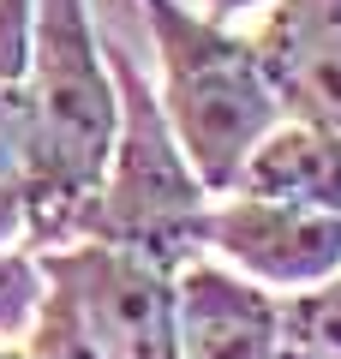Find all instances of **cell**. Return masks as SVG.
<instances>
[{
    "instance_id": "52a82bcc",
    "label": "cell",
    "mask_w": 341,
    "mask_h": 359,
    "mask_svg": "<svg viewBox=\"0 0 341 359\" xmlns=\"http://www.w3.org/2000/svg\"><path fill=\"white\" fill-rule=\"evenodd\" d=\"M180 359H276V306L258 287L210 264H192L174 287Z\"/></svg>"
},
{
    "instance_id": "8fae6325",
    "label": "cell",
    "mask_w": 341,
    "mask_h": 359,
    "mask_svg": "<svg viewBox=\"0 0 341 359\" xmlns=\"http://www.w3.org/2000/svg\"><path fill=\"white\" fill-rule=\"evenodd\" d=\"M30 359H102L96 347H90L84 323L72 318V306H66L60 294H48V306H42V318H36V341H30Z\"/></svg>"
},
{
    "instance_id": "4fadbf2b",
    "label": "cell",
    "mask_w": 341,
    "mask_h": 359,
    "mask_svg": "<svg viewBox=\"0 0 341 359\" xmlns=\"http://www.w3.org/2000/svg\"><path fill=\"white\" fill-rule=\"evenodd\" d=\"M215 13H240V6H258V0H210Z\"/></svg>"
},
{
    "instance_id": "5bb4252c",
    "label": "cell",
    "mask_w": 341,
    "mask_h": 359,
    "mask_svg": "<svg viewBox=\"0 0 341 359\" xmlns=\"http://www.w3.org/2000/svg\"><path fill=\"white\" fill-rule=\"evenodd\" d=\"M0 359H30V353H0Z\"/></svg>"
},
{
    "instance_id": "3957f363",
    "label": "cell",
    "mask_w": 341,
    "mask_h": 359,
    "mask_svg": "<svg viewBox=\"0 0 341 359\" xmlns=\"http://www.w3.org/2000/svg\"><path fill=\"white\" fill-rule=\"evenodd\" d=\"M108 60L120 72L126 126L114 132V180L96 186V198L78 216V233L102 245H126V252L168 269L203 240L210 210L198 204V180L186 174L180 144L168 138V120L156 114V96L144 90V78L120 54H108Z\"/></svg>"
},
{
    "instance_id": "7c38bea8",
    "label": "cell",
    "mask_w": 341,
    "mask_h": 359,
    "mask_svg": "<svg viewBox=\"0 0 341 359\" xmlns=\"http://www.w3.org/2000/svg\"><path fill=\"white\" fill-rule=\"evenodd\" d=\"M30 306H36V276H30V264L0 257V330L30 318Z\"/></svg>"
},
{
    "instance_id": "30bf717a",
    "label": "cell",
    "mask_w": 341,
    "mask_h": 359,
    "mask_svg": "<svg viewBox=\"0 0 341 359\" xmlns=\"http://www.w3.org/2000/svg\"><path fill=\"white\" fill-rule=\"evenodd\" d=\"M276 359H341V276L276 311Z\"/></svg>"
},
{
    "instance_id": "5b68a950",
    "label": "cell",
    "mask_w": 341,
    "mask_h": 359,
    "mask_svg": "<svg viewBox=\"0 0 341 359\" xmlns=\"http://www.w3.org/2000/svg\"><path fill=\"white\" fill-rule=\"evenodd\" d=\"M203 233L222 245L234 264H246L264 282H329L341 269V216L305 204H281V198H252L240 192L227 210L203 216Z\"/></svg>"
},
{
    "instance_id": "7a4b0ae2",
    "label": "cell",
    "mask_w": 341,
    "mask_h": 359,
    "mask_svg": "<svg viewBox=\"0 0 341 359\" xmlns=\"http://www.w3.org/2000/svg\"><path fill=\"white\" fill-rule=\"evenodd\" d=\"M156 48L168 66V126L203 186H234L252 144L281 120V96L269 84L258 42L192 18L174 0H144Z\"/></svg>"
},
{
    "instance_id": "277c9868",
    "label": "cell",
    "mask_w": 341,
    "mask_h": 359,
    "mask_svg": "<svg viewBox=\"0 0 341 359\" xmlns=\"http://www.w3.org/2000/svg\"><path fill=\"white\" fill-rule=\"evenodd\" d=\"M48 276L102 359H180L174 287H168L162 264L96 240L78 252H60Z\"/></svg>"
},
{
    "instance_id": "9c48e42d",
    "label": "cell",
    "mask_w": 341,
    "mask_h": 359,
    "mask_svg": "<svg viewBox=\"0 0 341 359\" xmlns=\"http://www.w3.org/2000/svg\"><path fill=\"white\" fill-rule=\"evenodd\" d=\"M30 0H0V245L25 222L30 180Z\"/></svg>"
},
{
    "instance_id": "6da1fadb",
    "label": "cell",
    "mask_w": 341,
    "mask_h": 359,
    "mask_svg": "<svg viewBox=\"0 0 341 359\" xmlns=\"http://www.w3.org/2000/svg\"><path fill=\"white\" fill-rule=\"evenodd\" d=\"M30 180L25 222L42 240L78 233V216L108 180L120 96L108 84L84 0H30Z\"/></svg>"
},
{
    "instance_id": "ba28073f",
    "label": "cell",
    "mask_w": 341,
    "mask_h": 359,
    "mask_svg": "<svg viewBox=\"0 0 341 359\" xmlns=\"http://www.w3.org/2000/svg\"><path fill=\"white\" fill-rule=\"evenodd\" d=\"M234 186L252 198H281V204L341 216V132L317 120H293L281 132L269 126L240 162Z\"/></svg>"
},
{
    "instance_id": "8992f818",
    "label": "cell",
    "mask_w": 341,
    "mask_h": 359,
    "mask_svg": "<svg viewBox=\"0 0 341 359\" xmlns=\"http://www.w3.org/2000/svg\"><path fill=\"white\" fill-rule=\"evenodd\" d=\"M258 60L281 108L341 132V0H281Z\"/></svg>"
}]
</instances>
